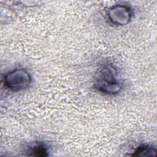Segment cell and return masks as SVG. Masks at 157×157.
Listing matches in <instances>:
<instances>
[{
	"mask_svg": "<svg viewBox=\"0 0 157 157\" xmlns=\"http://www.w3.org/2000/svg\"><path fill=\"white\" fill-rule=\"evenodd\" d=\"M123 88V81L117 67L109 61L102 63L96 72L94 88L104 95L114 96Z\"/></svg>",
	"mask_w": 157,
	"mask_h": 157,
	"instance_id": "6da1fadb",
	"label": "cell"
},
{
	"mask_svg": "<svg viewBox=\"0 0 157 157\" xmlns=\"http://www.w3.org/2000/svg\"><path fill=\"white\" fill-rule=\"evenodd\" d=\"M32 83L29 72L22 67H17L6 72L2 78V84L7 90L17 93L28 88Z\"/></svg>",
	"mask_w": 157,
	"mask_h": 157,
	"instance_id": "7a4b0ae2",
	"label": "cell"
},
{
	"mask_svg": "<svg viewBox=\"0 0 157 157\" xmlns=\"http://www.w3.org/2000/svg\"><path fill=\"white\" fill-rule=\"evenodd\" d=\"M134 15L132 9L127 4H118L110 7L107 11L109 21L115 26H124L131 22Z\"/></svg>",
	"mask_w": 157,
	"mask_h": 157,
	"instance_id": "3957f363",
	"label": "cell"
},
{
	"mask_svg": "<svg viewBox=\"0 0 157 157\" xmlns=\"http://www.w3.org/2000/svg\"><path fill=\"white\" fill-rule=\"evenodd\" d=\"M25 155L29 156L47 157L50 155V147L44 141L36 140L31 143L25 149Z\"/></svg>",
	"mask_w": 157,
	"mask_h": 157,
	"instance_id": "277c9868",
	"label": "cell"
},
{
	"mask_svg": "<svg viewBox=\"0 0 157 157\" xmlns=\"http://www.w3.org/2000/svg\"><path fill=\"white\" fill-rule=\"evenodd\" d=\"M156 148L149 144H142L139 145L133 150L131 156H155Z\"/></svg>",
	"mask_w": 157,
	"mask_h": 157,
	"instance_id": "5b68a950",
	"label": "cell"
}]
</instances>
